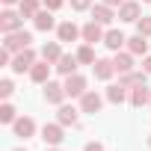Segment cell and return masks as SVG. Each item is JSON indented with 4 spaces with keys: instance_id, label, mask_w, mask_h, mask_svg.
Here are the masks:
<instances>
[{
    "instance_id": "obj_35",
    "label": "cell",
    "mask_w": 151,
    "mask_h": 151,
    "mask_svg": "<svg viewBox=\"0 0 151 151\" xmlns=\"http://www.w3.org/2000/svg\"><path fill=\"white\" fill-rule=\"evenodd\" d=\"M101 3H107V6H122V0H101Z\"/></svg>"
},
{
    "instance_id": "obj_26",
    "label": "cell",
    "mask_w": 151,
    "mask_h": 151,
    "mask_svg": "<svg viewBox=\"0 0 151 151\" xmlns=\"http://www.w3.org/2000/svg\"><path fill=\"white\" fill-rule=\"evenodd\" d=\"M77 59H80L83 65H95V50H92V45H89V42L77 50Z\"/></svg>"
},
{
    "instance_id": "obj_31",
    "label": "cell",
    "mask_w": 151,
    "mask_h": 151,
    "mask_svg": "<svg viewBox=\"0 0 151 151\" xmlns=\"http://www.w3.org/2000/svg\"><path fill=\"white\" fill-rule=\"evenodd\" d=\"M0 65H12V50H0Z\"/></svg>"
},
{
    "instance_id": "obj_5",
    "label": "cell",
    "mask_w": 151,
    "mask_h": 151,
    "mask_svg": "<svg viewBox=\"0 0 151 151\" xmlns=\"http://www.w3.org/2000/svg\"><path fill=\"white\" fill-rule=\"evenodd\" d=\"M119 18H122V21H127V24H136V21L142 18L139 3H136V0H124V3L119 6Z\"/></svg>"
},
{
    "instance_id": "obj_10",
    "label": "cell",
    "mask_w": 151,
    "mask_h": 151,
    "mask_svg": "<svg viewBox=\"0 0 151 151\" xmlns=\"http://www.w3.org/2000/svg\"><path fill=\"white\" fill-rule=\"evenodd\" d=\"M104 24H98V21H89V24H83V42H89V45H95V42H104V30H101Z\"/></svg>"
},
{
    "instance_id": "obj_29",
    "label": "cell",
    "mask_w": 151,
    "mask_h": 151,
    "mask_svg": "<svg viewBox=\"0 0 151 151\" xmlns=\"http://www.w3.org/2000/svg\"><path fill=\"white\" fill-rule=\"evenodd\" d=\"M12 92H15L12 80H0V98H12Z\"/></svg>"
},
{
    "instance_id": "obj_11",
    "label": "cell",
    "mask_w": 151,
    "mask_h": 151,
    "mask_svg": "<svg viewBox=\"0 0 151 151\" xmlns=\"http://www.w3.org/2000/svg\"><path fill=\"white\" fill-rule=\"evenodd\" d=\"M92 71H95V77H98V80H110L113 74H116V65H113V59H95Z\"/></svg>"
},
{
    "instance_id": "obj_32",
    "label": "cell",
    "mask_w": 151,
    "mask_h": 151,
    "mask_svg": "<svg viewBox=\"0 0 151 151\" xmlns=\"http://www.w3.org/2000/svg\"><path fill=\"white\" fill-rule=\"evenodd\" d=\"M65 3V0H45V9H50V12H56L59 6Z\"/></svg>"
},
{
    "instance_id": "obj_22",
    "label": "cell",
    "mask_w": 151,
    "mask_h": 151,
    "mask_svg": "<svg viewBox=\"0 0 151 151\" xmlns=\"http://www.w3.org/2000/svg\"><path fill=\"white\" fill-rule=\"evenodd\" d=\"M145 39H148V36H139V33H136L133 39H127V50H130L133 56L145 53V50H148V42H145Z\"/></svg>"
},
{
    "instance_id": "obj_24",
    "label": "cell",
    "mask_w": 151,
    "mask_h": 151,
    "mask_svg": "<svg viewBox=\"0 0 151 151\" xmlns=\"http://www.w3.org/2000/svg\"><path fill=\"white\" fill-rule=\"evenodd\" d=\"M124 98H127V86L116 83V86H110V89H107V101H110V104H122Z\"/></svg>"
},
{
    "instance_id": "obj_33",
    "label": "cell",
    "mask_w": 151,
    "mask_h": 151,
    "mask_svg": "<svg viewBox=\"0 0 151 151\" xmlns=\"http://www.w3.org/2000/svg\"><path fill=\"white\" fill-rule=\"evenodd\" d=\"M83 151H104V145H101V142H89Z\"/></svg>"
},
{
    "instance_id": "obj_8",
    "label": "cell",
    "mask_w": 151,
    "mask_h": 151,
    "mask_svg": "<svg viewBox=\"0 0 151 151\" xmlns=\"http://www.w3.org/2000/svg\"><path fill=\"white\" fill-rule=\"evenodd\" d=\"M12 130H15V136H21V139H30V136L36 133V122H33L30 116H24V119H15Z\"/></svg>"
},
{
    "instance_id": "obj_2",
    "label": "cell",
    "mask_w": 151,
    "mask_h": 151,
    "mask_svg": "<svg viewBox=\"0 0 151 151\" xmlns=\"http://www.w3.org/2000/svg\"><path fill=\"white\" fill-rule=\"evenodd\" d=\"M33 65H36V53H33V47H24V50H18V53L12 56V65H9V68H12L15 74H24V71H30Z\"/></svg>"
},
{
    "instance_id": "obj_37",
    "label": "cell",
    "mask_w": 151,
    "mask_h": 151,
    "mask_svg": "<svg viewBox=\"0 0 151 151\" xmlns=\"http://www.w3.org/2000/svg\"><path fill=\"white\" fill-rule=\"evenodd\" d=\"M45 151H56V145H50V148H45Z\"/></svg>"
},
{
    "instance_id": "obj_21",
    "label": "cell",
    "mask_w": 151,
    "mask_h": 151,
    "mask_svg": "<svg viewBox=\"0 0 151 151\" xmlns=\"http://www.w3.org/2000/svg\"><path fill=\"white\" fill-rule=\"evenodd\" d=\"M130 104H133V107H145V104H151V92H148L145 86H133V92H130Z\"/></svg>"
},
{
    "instance_id": "obj_34",
    "label": "cell",
    "mask_w": 151,
    "mask_h": 151,
    "mask_svg": "<svg viewBox=\"0 0 151 151\" xmlns=\"http://www.w3.org/2000/svg\"><path fill=\"white\" fill-rule=\"evenodd\" d=\"M142 71H145V74H151V56H148V59L142 62Z\"/></svg>"
},
{
    "instance_id": "obj_39",
    "label": "cell",
    "mask_w": 151,
    "mask_h": 151,
    "mask_svg": "<svg viewBox=\"0 0 151 151\" xmlns=\"http://www.w3.org/2000/svg\"><path fill=\"white\" fill-rule=\"evenodd\" d=\"M148 148H151V136H148Z\"/></svg>"
},
{
    "instance_id": "obj_15",
    "label": "cell",
    "mask_w": 151,
    "mask_h": 151,
    "mask_svg": "<svg viewBox=\"0 0 151 151\" xmlns=\"http://www.w3.org/2000/svg\"><path fill=\"white\" fill-rule=\"evenodd\" d=\"M30 77H33L36 83H47V77H50V62H47V59L36 62V65L30 68Z\"/></svg>"
},
{
    "instance_id": "obj_40",
    "label": "cell",
    "mask_w": 151,
    "mask_h": 151,
    "mask_svg": "<svg viewBox=\"0 0 151 151\" xmlns=\"http://www.w3.org/2000/svg\"><path fill=\"white\" fill-rule=\"evenodd\" d=\"M145 3H151V0H145Z\"/></svg>"
},
{
    "instance_id": "obj_27",
    "label": "cell",
    "mask_w": 151,
    "mask_h": 151,
    "mask_svg": "<svg viewBox=\"0 0 151 151\" xmlns=\"http://www.w3.org/2000/svg\"><path fill=\"white\" fill-rule=\"evenodd\" d=\"M0 122H3V124H15V107H12V104H3V107H0Z\"/></svg>"
},
{
    "instance_id": "obj_6",
    "label": "cell",
    "mask_w": 151,
    "mask_h": 151,
    "mask_svg": "<svg viewBox=\"0 0 151 151\" xmlns=\"http://www.w3.org/2000/svg\"><path fill=\"white\" fill-rule=\"evenodd\" d=\"M77 62H80L77 53H74V56H71V53H62V56L53 62V68H56L59 74H65V77H68V74H77Z\"/></svg>"
},
{
    "instance_id": "obj_1",
    "label": "cell",
    "mask_w": 151,
    "mask_h": 151,
    "mask_svg": "<svg viewBox=\"0 0 151 151\" xmlns=\"http://www.w3.org/2000/svg\"><path fill=\"white\" fill-rule=\"evenodd\" d=\"M30 42H33V36L21 27V30H15V33H6V39H3V47L6 50H12V53H18V50H24V47H30Z\"/></svg>"
},
{
    "instance_id": "obj_9",
    "label": "cell",
    "mask_w": 151,
    "mask_h": 151,
    "mask_svg": "<svg viewBox=\"0 0 151 151\" xmlns=\"http://www.w3.org/2000/svg\"><path fill=\"white\" fill-rule=\"evenodd\" d=\"M56 33H59V42H77V36H83V30L74 24V21H62Z\"/></svg>"
},
{
    "instance_id": "obj_17",
    "label": "cell",
    "mask_w": 151,
    "mask_h": 151,
    "mask_svg": "<svg viewBox=\"0 0 151 151\" xmlns=\"http://www.w3.org/2000/svg\"><path fill=\"white\" fill-rule=\"evenodd\" d=\"M113 65H116V71L119 74H127V71H133V53L127 50V53H119L116 50V59H113Z\"/></svg>"
},
{
    "instance_id": "obj_3",
    "label": "cell",
    "mask_w": 151,
    "mask_h": 151,
    "mask_svg": "<svg viewBox=\"0 0 151 151\" xmlns=\"http://www.w3.org/2000/svg\"><path fill=\"white\" fill-rule=\"evenodd\" d=\"M89 89H86V77H80V74H68L65 77V95L68 98H83Z\"/></svg>"
},
{
    "instance_id": "obj_18",
    "label": "cell",
    "mask_w": 151,
    "mask_h": 151,
    "mask_svg": "<svg viewBox=\"0 0 151 151\" xmlns=\"http://www.w3.org/2000/svg\"><path fill=\"white\" fill-rule=\"evenodd\" d=\"M119 83L122 86H145V71H127V74H119Z\"/></svg>"
},
{
    "instance_id": "obj_12",
    "label": "cell",
    "mask_w": 151,
    "mask_h": 151,
    "mask_svg": "<svg viewBox=\"0 0 151 151\" xmlns=\"http://www.w3.org/2000/svg\"><path fill=\"white\" fill-rule=\"evenodd\" d=\"M42 139L47 142V145H59L62 142V124L56 122V124H45L42 127Z\"/></svg>"
},
{
    "instance_id": "obj_16",
    "label": "cell",
    "mask_w": 151,
    "mask_h": 151,
    "mask_svg": "<svg viewBox=\"0 0 151 151\" xmlns=\"http://www.w3.org/2000/svg\"><path fill=\"white\" fill-rule=\"evenodd\" d=\"M104 45H107L110 50H119L122 45H127V39H124L122 30H107V33H104Z\"/></svg>"
},
{
    "instance_id": "obj_13",
    "label": "cell",
    "mask_w": 151,
    "mask_h": 151,
    "mask_svg": "<svg viewBox=\"0 0 151 151\" xmlns=\"http://www.w3.org/2000/svg\"><path fill=\"white\" fill-rule=\"evenodd\" d=\"M33 24H36V30H42V33H47V30H53V27H56V21H53V12H50V9H42V12L33 18Z\"/></svg>"
},
{
    "instance_id": "obj_14",
    "label": "cell",
    "mask_w": 151,
    "mask_h": 151,
    "mask_svg": "<svg viewBox=\"0 0 151 151\" xmlns=\"http://www.w3.org/2000/svg\"><path fill=\"white\" fill-rule=\"evenodd\" d=\"M101 104H104V101H101L98 92H86V95L80 98V110H83V113H98Z\"/></svg>"
},
{
    "instance_id": "obj_20",
    "label": "cell",
    "mask_w": 151,
    "mask_h": 151,
    "mask_svg": "<svg viewBox=\"0 0 151 151\" xmlns=\"http://www.w3.org/2000/svg\"><path fill=\"white\" fill-rule=\"evenodd\" d=\"M92 21H98V24H110V21H113V6H107V3L92 6Z\"/></svg>"
},
{
    "instance_id": "obj_38",
    "label": "cell",
    "mask_w": 151,
    "mask_h": 151,
    "mask_svg": "<svg viewBox=\"0 0 151 151\" xmlns=\"http://www.w3.org/2000/svg\"><path fill=\"white\" fill-rule=\"evenodd\" d=\"M15 151H27V148H15Z\"/></svg>"
},
{
    "instance_id": "obj_36",
    "label": "cell",
    "mask_w": 151,
    "mask_h": 151,
    "mask_svg": "<svg viewBox=\"0 0 151 151\" xmlns=\"http://www.w3.org/2000/svg\"><path fill=\"white\" fill-rule=\"evenodd\" d=\"M3 3H6V6H12V3H18V0H3Z\"/></svg>"
},
{
    "instance_id": "obj_28",
    "label": "cell",
    "mask_w": 151,
    "mask_h": 151,
    "mask_svg": "<svg viewBox=\"0 0 151 151\" xmlns=\"http://www.w3.org/2000/svg\"><path fill=\"white\" fill-rule=\"evenodd\" d=\"M136 33L139 36H151V18H139L136 21Z\"/></svg>"
},
{
    "instance_id": "obj_4",
    "label": "cell",
    "mask_w": 151,
    "mask_h": 151,
    "mask_svg": "<svg viewBox=\"0 0 151 151\" xmlns=\"http://www.w3.org/2000/svg\"><path fill=\"white\" fill-rule=\"evenodd\" d=\"M21 27H24V15L21 12H12V9L0 12V30H3V33H15Z\"/></svg>"
},
{
    "instance_id": "obj_23",
    "label": "cell",
    "mask_w": 151,
    "mask_h": 151,
    "mask_svg": "<svg viewBox=\"0 0 151 151\" xmlns=\"http://www.w3.org/2000/svg\"><path fill=\"white\" fill-rule=\"evenodd\" d=\"M59 56H62V47H59V42H47V45L42 47V59H47L50 65H53Z\"/></svg>"
},
{
    "instance_id": "obj_19",
    "label": "cell",
    "mask_w": 151,
    "mask_h": 151,
    "mask_svg": "<svg viewBox=\"0 0 151 151\" xmlns=\"http://www.w3.org/2000/svg\"><path fill=\"white\" fill-rule=\"evenodd\" d=\"M56 122L59 124H77V110L74 107H68V104H59V113H56Z\"/></svg>"
},
{
    "instance_id": "obj_25",
    "label": "cell",
    "mask_w": 151,
    "mask_h": 151,
    "mask_svg": "<svg viewBox=\"0 0 151 151\" xmlns=\"http://www.w3.org/2000/svg\"><path fill=\"white\" fill-rule=\"evenodd\" d=\"M18 12L24 15V18H36L42 9H39V0H21L18 3Z\"/></svg>"
},
{
    "instance_id": "obj_7",
    "label": "cell",
    "mask_w": 151,
    "mask_h": 151,
    "mask_svg": "<svg viewBox=\"0 0 151 151\" xmlns=\"http://www.w3.org/2000/svg\"><path fill=\"white\" fill-rule=\"evenodd\" d=\"M62 98H65V83L47 80V83H45V101H47V104H62Z\"/></svg>"
},
{
    "instance_id": "obj_30",
    "label": "cell",
    "mask_w": 151,
    "mask_h": 151,
    "mask_svg": "<svg viewBox=\"0 0 151 151\" xmlns=\"http://www.w3.org/2000/svg\"><path fill=\"white\" fill-rule=\"evenodd\" d=\"M92 6V0H71V9L74 12H83V9H89Z\"/></svg>"
}]
</instances>
